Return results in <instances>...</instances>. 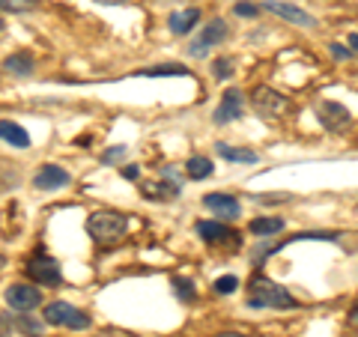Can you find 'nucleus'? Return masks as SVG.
Returning <instances> with one entry per match:
<instances>
[{"label": "nucleus", "instance_id": "obj_1", "mask_svg": "<svg viewBox=\"0 0 358 337\" xmlns=\"http://www.w3.org/2000/svg\"><path fill=\"white\" fill-rule=\"evenodd\" d=\"M248 308H257V310L260 308H275V310L296 308V299L289 296L287 287L275 284V280H268V278H257L248 287Z\"/></svg>", "mask_w": 358, "mask_h": 337}, {"label": "nucleus", "instance_id": "obj_2", "mask_svg": "<svg viewBox=\"0 0 358 337\" xmlns=\"http://www.w3.org/2000/svg\"><path fill=\"white\" fill-rule=\"evenodd\" d=\"M129 230V218L120 215L114 209H102V212H93L87 218V233L93 236L96 242H120Z\"/></svg>", "mask_w": 358, "mask_h": 337}, {"label": "nucleus", "instance_id": "obj_3", "mask_svg": "<svg viewBox=\"0 0 358 337\" xmlns=\"http://www.w3.org/2000/svg\"><path fill=\"white\" fill-rule=\"evenodd\" d=\"M45 322L48 325H63V329H90V317L84 310L72 308L69 301H51L48 308H45Z\"/></svg>", "mask_w": 358, "mask_h": 337}, {"label": "nucleus", "instance_id": "obj_4", "mask_svg": "<svg viewBox=\"0 0 358 337\" xmlns=\"http://www.w3.org/2000/svg\"><path fill=\"white\" fill-rule=\"evenodd\" d=\"M251 108L263 120H275V117H281L284 110H287V96H281L272 87H257L254 93H251Z\"/></svg>", "mask_w": 358, "mask_h": 337}, {"label": "nucleus", "instance_id": "obj_5", "mask_svg": "<svg viewBox=\"0 0 358 337\" xmlns=\"http://www.w3.org/2000/svg\"><path fill=\"white\" fill-rule=\"evenodd\" d=\"M313 110H317L320 126L329 129V131H343L352 122V114L341 102H317V108H313Z\"/></svg>", "mask_w": 358, "mask_h": 337}, {"label": "nucleus", "instance_id": "obj_6", "mask_svg": "<svg viewBox=\"0 0 358 337\" xmlns=\"http://www.w3.org/2000/svg\"><path fill=\"white\" fill-rule=\"evenodd\" d=\"M27 272H30V278L36 280V284H45V287H57L60 280H63L60 263H57V260H51V257H45V254H36V257H33L30 266H27Z\"/></svg>", "mask_w": 358, "mask_h": 337}, {"label": "nucleus", "instance_id": "obj_7", "mask_svg": "<svg viewBox=\"0 0 358 337\" xmlns=\"http://www.w3.org/2000/svg\"><path fill=\"white\" fill-rule=\"evenodd\" d=\"M6 305L13 310H18V313H27V310L42 305V293L30 284H13L6 289Z\"/></svg>", "mask_w": 358, "mask_h": 337}, {"label": "nucleus", "instance_id": "obj_8", "mask_svg": "<svg viewBox=\"0 0 358 337\" xmlns=\"http://www.w3.org/2000/svg\"><path fill=\"white\" fill-rule=\"evenodd\" d=\"M227 21H221V18H215V21H209V24L203 27V33H200V36L192 42V57H203V54L212 48V45H218V42H224L227 39Z\"/></svg>", "mask_w": 358, "mask_h": 337}, {"label": "nucleus", "instance_id": "obj_9", "mask_svg": "<svg viewBox=\"0 0 358 337\" xmlns=\"http://www.w3.org/2000/svg\"><path fill=\"white\" fill-rule=\"evenodd\" d=\"M245 114V93L242 89H227L221 99V105L215 108V120L218 126H224V122H233V120H239Z\"/></svg>", "mask_w": 358, "mask_h": 337}, {"label": "nucleus", "instance_id": "obj_10", "mask_svg": "<svg viewBox=\"0 0 358 337\" xmlns=\"http://www.w3.org/2000/svg\"><path fill=\"white\" fill-rule=\"evenodd\" d=\"M143 194L147 197H179L182 194V176H179L173 167H162V182H155V185H147L143 188Z\"/></svg>", "mask_w": 358, "mask_h": 337}, {"label": "nucleus", "instance_id": "obj_11", "mask_svg": "<svg viewBox=\"0 0 358 337\" xmlns=\"http://www.w3.org/2000/svg\"><path fill=\"white\" fill-rule=\"evenodd\" d=\"M69 182H72V176L66 173L60 164H42L39 173L33 176V185L39 191H57V188H66Z\"/></svg>", "mask_w": 358, "mask_h": 337}, {"label": "nucleus", "instance_id": "obj_12", "mask_svg": "<svg viewBox=\"0 0 358 337\" xmlns=\"http://www.w3.org/2000/svg\"><path fill=\"white\" fill-rule=\"evenodd\" d=\"M263 6L268 9V13H275V15H281V18H287V21H293V24H299V27H317V18L308 15L305 9H299V6H293V3H281V0H266Z\"/></svg>", "mask_w": 358, "mask_h": 337}, {"label": "nucleus", "instance_id": "obj_13", "mask_svg": "<svg viewBox=\"0 0 358 337\" xmlns=\"http://www.w3.org/2000/svg\"><path fill=\"white\" fill-rule=\"evenodd\" d=\"M197 236L203 242H209V245H227V242L239 239V236L233 233L227 224H221V221H200L197 224Z\"/></svg>", "mask_w": 358, "mask_h": 337}, {"label": "nucleus", "instance_id": "obj_14", "mask_svg": "<svg viewBox=\"0 0 358 337\" xmlns=\"http://www.w3.org/2000/svg\"><path fill=\"white\" fill-rule=\"evenodd\" d=\"M203 206L215 212L218 218H227V221L239 218V212H242V203L233 194H206L203 197Z\"/></svg>", "mask_w": 358, "mask_h": 337}, {"label": "nucleus", "instance_id": "obj_15", "mask_svg": "<svg viewBox=\"0 0 358 337\" xmlns=\"http://www.w3.org/2000/svg\"><path fill=\"white\" fill-rule=\"evenodd\" d=\"M0 141L13 143L15 150H27L30 147V134L13 120H0Z\"/></svg>", "mask_w": 358, "mask_h": 337}, {"label": "nucleus", "instance_id": "obj_16", "mask_svg": "<svg viewBox=\"0 0 358 337\" xmlns=\"http://www.w3.org/2000/svg\"><path fill=\"white\" fill-rule=\"evenodd\" d=\"M197 21H200V9H182V13H173L171 18H167V24H171L173 33L185 36V33H192V30H194Z\"/></svg>", "mask_w": 358, "mask_h": 337}, {"label": "nucleus", "instance_id": "obj_17", "mask_svg": "<svg viewBox=\"0 0 358 337\" xmlns=\"http://www.w3.org/2000/svg\"><path fill=\"white\" fill-rule=\"evenodd\" d=\"M3 69L6 72H13L18 78H27L33 72V57L27 51H18V54H9V57L3 60Z\"/></svg>", "mask_w": 358, "mask_h": 337}, {"label": "nucleus", "instance_id": "obj_18", "mask_svg": "<svg viewBox=\"0 0 358 337\" xmlns=\"http://www.w3.org/2000/svg\"><path fill=\"white\" fill-rule=\"evenodd\" d=\"M215 152L227 162H242V164H254L257 162V152L254 150H239V147H230V143H215Z\"/></svg>", "mask_w": 358, "mask_h": 337}, {"label": "nucleus", "instance_id": "obj_19", "mask_svg": "<svg viewBox=\"0 0 358 337\" xmlns=\"http://www.w3.org/2000/svg\"><path fill=\"white\" fill-rule=\"evenodd\" d=\"M287 227V221L284 218H257V221H251V233L254 236H275V233H281Z\"/></svg>", "mask_w": 358, "mask_h": 337}, {"label": "nucleus", "instance_id": "obj_20", "mask_svg": "<svg viewBox=\"0 0 358 337\" xmlns=\"http://www.w3.org/2000/svg\"><path fill=\"white\" fill-rule=\"evenodd\" d=\"M185 173H188V179H206V176H212V162L206 155H192L185 164Z\"/></svg>", "mask_w": 358, "mask_h": 337}, {"label": "nucleus", "instance_id": "obj_21", "mask_svg": "<svg viewBox=\"0 0 358 337\" xmlns=\"http://www.w3.org/2000/svg\"><path fill=\"white\" fill-rule=\"evenodd\" d=\"M143 75H147V78H164V75L185 78L188 69H185V66H179V63H162V66H150V69H143Z\"/></svg>", "mask_w": 358, "mask_h": 337}, {"label": "nucleus", "instance_id": "obj_22", "mask_svg": "<svg viewBox=\"0 0 358 337\" xmlns=\"http://www.w3.org/2000/svg\"><path fill=\"white\" fill-rule=\"evenodd\" d=\"M173 293H176L179 299H182V301H194V299H197L194 284H192V280H185V278H182V280H179V278L173 280Z\"/></svg>", "mask_w": 358, "mask_h": 337}, {"label": "nucleus", "instance_id": "obj_23", "mask_svg": "<svg viewBox=\"0 0 358 337\" xmlns=\"http://www.w3.org/2000/svg\"><path fill=\"white\" fill-rule=\"evenodd\" d=\"M230 75H233V60L218 57L215 63H212V78H215V81H227Z\"/></svg>", "mask_w": 358, "mask_h": 337}, {"label": "nucleus", "instance_id": "obj_24", "mask_svg": "<svg viewBox=\"0 0 358 337\" xmlns=\"http://www.w3.org/2000/svg\"><path fill=\"white\" fill-rule=\"evenodd\" d=\"M36 6V0H0V9L6 13H30Z\"/></svg>", "mask_w": 358, "mask_h": 337}, {"label": "nucleus", "instance_id": "obj_25", "mask_svg": "<svg viewBox=\"0 0 358 337\" xmlns=\"http://www.w3.org/2000/svg\"><path fill=\"white\" fill-rule=\"evenodd\" d=\"M236 287H239V278L236 275H224V278L215 280V293H221V296L236 293Z\"/></svg>", "mask_w": 358, "mask_h": 337}, {"label": "nucleus", "instance_id": "obj_26", "mask_svg": "<svg viewBox=\"0 0 358 337\" xmlns=\"http://www.w3.org/2000/svg\"><path fill=\"white\" fill-rule=\"evenodd\" d=\"M18 329L27 331V337H39L42 334V322H33V320H18Z\"/></svg>", "mask_w": 358, "mask_h": 337}, {"label": "nucleus", "instance_id": "obj_27", "mask_svg": "<svg viewBox=\"0 0 358 337\" xmlns=\"http://www.w3.org/2000/svg\"><path fill=\"white\" fill-rule=\"evenodd\" d=\"M329 51H331V57H334V60H350V57H352V51H350V48H343L341 42H331V45H329Z\"/></svg>", "mask_w": 358, "mask_h": 337}, {"label": "nucleus", "instance_id": "obj_28", "mask_svg": "<svg viewBox=\"0 0 358 337\" xmlns=\"http://www.w3.org/2000/svg\"><path fill=\"white\" fill-rule=\"evenodd\" d=\"M122 155H126V147H122V143H120V147L108 150V152L102 155V162H105V164H114V162H120V159H122Z\"/></svg>", "mask_w": 358, "mask_h": 337}, {"label": "nucleus", "instance_id": "obj_29", "mask_svg": "<svg viewBox=\"0 0 358 337\" xmlns=\"http://www.w3.org/2000/svg\"><path fill=\"white\" fill-rule=\"evenodd\" d=\"M138 176H141L138 164H126V167H122V179H138Z\"/></svg>", "mask_w": 358, "mask_h": 337}, {"label": "nucleus", "instance_id": "obj_30", "mask_svg": "<svg viewBox=\"0 0 358 337\" xmlns=\"http://www.w3.org/2000/svg\"><path fill=\"white\" fill-rule=\"evenodd\" d=\"M236 15H257V6L254 3H236Z\"/></svg>", "mask_w": 358, "mask_h": 337}, {"label": "nucleus", "instance_id": "obj_31", "mask_svg": "<svg viewBox=\"0 0 358 337\" xmlns=\"http://www.w3.org/2000/svg\"><path fill=\"white\" fill-rule=\"evenodd\" d=\"M9 334H13V320L0 317V337H9Z\"/></svg>", "mask_w": 358, "mask_h": 337}, {"label": "nucleus", "instance_id": "obj_32", "mask_svg": "<svg viewBox=\"0 0 358 337\" xmlns=\"http://www.w3.org/2000/svg\"><path fill=\"white\" fill-rule=\"evenodd\" d=\"M260 203H278V200H289V194H266V197H257Z\"/></svg>", "mask_w": 358, "mask_h": 337}, {"label": "nucleus", "instance_id": "obj_33", "mask_svg": "<svg viewBox=\"0 0 358 337\" xmlns=\"http://www.w3.org/2000/svg\"><path fill=\"white\" fill-rule=\"evenodd\" d=\"M96 3H102V6H126V3H131V0H96Z\"/></svg>", "mask_w": 358, "mask_h": 337}, {"label": "nucleus", "instance_id": "obj_34", "mask_svg": "<svg viewBox=\"0 0 358 337\" xmlns=\"http://www.w3.org/2000/svg\"><path fill=\"white\" fill-rule=\"evenodd\" d=\"M215 337H248V334H242V331H224V334H215Z\"/></svg>", "mask_w": 358, "mask_h": 337}, {"label": "nucleus", "instance_id": "obj_35", "mask_svg": "<svg viewBox=\"0 0 358 337\" xmlns=\"http://www.w3.org/2000/svg\"><path fill=\"white\" fill-rule=\"evenodd\" d=\"M350 322H352V325H358V305H355V308H352V313H350Z\"/></svg>", "mask_w": 358, "mask_h": 337}, {"label": "nucleus", "instance_id": "obj_36", "mask_svg": "<svg viewBox=\"0 0 358 337\" xmlns=\"http://www.w3.org/2000/svg\"><path fill=\"white\" fill-rule=\"evenodd\" d=\"M350 45H352V48H358V33H352V36H350Z\"/></svg>", "mask_w": 358, "mask_h": 337}, {"label": "nucleus", "instance_id": "obj_37", "mask_svg": "<svg viewBox=\"0 0 358 337\" xmlns=\"http://www.w3.org/2000/svg\"><path fill=\"white\" fill-rule=\"evenodd\" d=\"M3 263H6V257H3V254H0V268H3Z\"/></svg>", "mask_w": 358, "mask_h": 337}, {"label": "nucleus", "instance_id": "obj_38", "mask_svg": "<svg viewBox=\"0 0 358 337\" xmlns=\"http://www.w3.org/2000/svg\"><path fill=\"white\" fill-rule=\"evenodd\" d=\"M0 30H3V18H0Z\"/></svg>", "mask_w": 358, "mask_h": 337}]
</instances>
